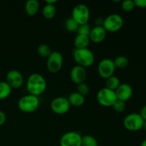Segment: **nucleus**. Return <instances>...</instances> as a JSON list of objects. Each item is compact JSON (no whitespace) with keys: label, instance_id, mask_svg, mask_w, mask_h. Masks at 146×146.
<instances>
[{"label":"nucleus","instance_id":"f03ea898","mask_svg":"<svg viewBox=\"0 0 146 146\" xmlns=\"http://www.w3.org/2000/svg\"><path fill=\"white\" fill-rule=\"evenodd\" d=\"M73 55L78 65L84 68L91 66L95 61L94 53L88 48H74L73 50Z\"/></svg>","mask_w":146,"mask_h":146},{"label":"nucleus","instance_id":"bb28decb","mask_svg":"<svg viewBox=\"0 0 146 146\" xmlns=\"http://www.w3.org/2000/svg\"><path fill=\"white\" fill-rule=\"evenodd\" d=\"M112 107L113 108L114 111H116V112L122 113L125 110L126 106H125V104L124 101L117 99L116 101L113 104V105L112 106Z\"/></svg>","mask_w":146,"mask_h":146},{"label":"nucleus","instance_id":"cd10ccee","mask_svg":"<svg viewBox=\"0 0 146 146\" xmlns=\"http://www.w3.org/2000/svg\"><path fill=\"white\" fill-rule=\"evenodd\" d=\"M135 3L133 0H125L122 1L121 7L125 11H131L135 8Z\"/></svg>","mask_w":146,"mask_h":146},{"label":"nucleus","instance_id":"39448f33","mask_svg":"<svg viewBox=\"0 0 146 146\" xmlns=\"http://www.w3.org/2000/svg\"><path fill=\"white\" fill-rule=\"evenodd\" d=\"M123 25V19L122 17L118 14H112L104 19V28L106 31L115 32L122 28Z\"/></svg>","mask_w":146,"mask_h":146},{"label":"nucleus","instance_id":"7ed1b4c3","mask_svg":"<svg viewBox=\"0 0 146 146\" xmlns=\"http://www.w3.org/2000/svg\"><path fill=\"white\" fill-rule=\"evenodd\" d=\"M39 106V100L38 96L27 94L19 99L18 107L20 111L24 113H31L35 111Z\"/></svg>","mask_w":146,"mask_h":146},{"label":"nucleus","instance_id":"72a5a7b5","mask_svg":"<svg viewBox=\"0 0 146 146\" xmlns=\"http://www.w3.org/2000/svg\"><path fill=\"white\" fill-rule=\"evenodd\" d=\"M56 1V0H46V3L48 4H54Z\"/></svg>","mask_w":146,"mask_h":146},{"label":"nucleus","instance_id":"2eb2a0df","mask_svg":"<svg viewBox=\"0 0 146 146\" xmlns=\"http://www.w3.org/2000/svg\"><path fill=\"white\" fill-rule=\"evenodd\" d=\"M106 36V31L104 27H95L91 29L89 38L94 43L102 42Z\"/></svg>","mask_w":146,"mask_h":146},{"label":"nucleus","instance_id":"6ab92c4d","mask_svg":"<svg viewBox=\"0 0 146 146\" xmlns=\"http://www.w3.org/2000/svg\"><path fill=\"white\" fill-rule=\"evenodd\" d=\"M120 84H121V82H120L119 78L115 76H112L106 78V88L115 91L117 89V88L119 86Z\"/></svg>","mask_w":146,"mask_h":146},{"label":"nucleus","instance_id":"6e6552de","mask_svg":"<svg viewBox=\"0 0 146 146\" xmlns=\"http://www.w3.org/2000/svg\"><path fill=\"white\" fill-rule=\"evenodd\" d=\"M96 98L99 104L107 107L112 106L117 100L115 91L107 88H103L99 90Z\"/></svg>","mask_w":146,"mask_h":146},{"label":"nucleus","instance_id":"7c9ffc66","mask_svg":"<svg viewBox=\"0 0 146 146\" xmlns=\"http://www.w3.org/2000/svg\"><path fill=\"white\" fill-rule=\"evenodd\" d=\"M104 19L101 17H97L95 19V24L96 25V27H104Z\"/></svg>","mask_w":146,"mask_h":146},{"label":"nucleus","instance_id":"aec40b11","mask_svg":"<svg viewBox=\"0 0 146 146\" xmlns=\"http://www.w3.org/2000/svg\"><path fill=\"white\" fill-rule=\"evenodd\" d=\"M11 89L6 81H0V100L7 98L11 94Z\"/></svg>","mask_w":146,"mask_h":146},{"label":"nucleus","instance_id":"393cba45","mask_svg":"<svg viewBox=\"0 0 146 146\" xmlns=\"http://www.w3.org/2000/svg\"><path fill=\"white\" fill-rule=\"evenodd\" d=\"M78 24L72 17L68 18L65 21V27L66 29L68 30L70 32H74V31H76L78 28Z\"/></svg>","mask_w":146,"mask_h":146},{"label":"nucleus","instance_id":"20e7f679","mask_svg":"<svg viewBox=\"0 0 146 146\" xmlns=\"http://www.w3.org/2000/svg\"><path fill=\"white\" fill-rule=\"evenodd\" d=\"M144 120L140 113H132L124 118L123 125L130 131H138L143 128Z\"/></svg>","mask_w":146,"mask_h":146},{"label":"nucleus","instance_id":"dca6fc26","mask_svg":"<svg viewBox=\"0 0 146 146\" xmlns=\"http://www.w3.org/2000/svg\"><path fill=\"white\" fill-rule=\"evenodd\" d=\"M90 38L88 36L77 34L74 39V46L75 48H86L88 47L90 43Z\"/></svg>","mask_w":146,"mask_h":146},{"label":"nucleus","instance_id":"f8f14e48","mask_svg":"<svg viewBox=\"0 0 146 146\" xmlns=\"http://www.w3.org/2000/svg\"><path fill=\"white\" fill-rule=\"evenodd\" d=\"M6 82L11 88H18L21 86L24 81V78L21 73L16 69L10 70L6 76Z\"/></svg>","mask_w":146,"mask_h":146},{"label":"nucleus","instance_id":"9d476101","mask_svg":"<svg viewBox=\"0 0 146 146\" xmlns=\"http://www.w3.org/2000/svg\"><path fill=\"white\" fill-rule=\"evenodd\" d=\"M82 136L76 131H69L62 135L60 146H81Z\"/></svg>","mask_w":146,"mask_h":146},{"label":"nucleus","instance_id":"5701e85b","mask_svg":"<svg viewBox=\"0 0 146 146\" xmlns=\"http://www.w3.org/2000/svg\"><path fill=\"white\" fill-rule=\"evenodd\" d=\"M81 146H98V141L92 135H86L82 136Z\"/></svg>","mask_w":146,"mask_h":146},{"label":"nucleus","instance_id":"412c9836","mask_svg":"<svg viewBox=\"0 0 146 146\" xmlns=\"http://www.w3.org/2000/svg\"><path fill=\"white\" fill-rule=\"evenodd\" d=\"M43 15L46 19H52L56 13V9L54 4H46L43 9Z\"/></svg>","mask_w":146,"mask_h":146},{"label":"nucleus","instance_id":"c9c22d12","mask_svg":"<svg viewBox=\"0 0 146 146\" xmlns=\"http://www.w3.org/2000/svg\"><path fill=\"white\" fill-rule=\"evenodd\" d=\"M143 128H144V129H145V131H146V120H145V121H144V123H143Z\"/></svg>","mask_w":146,"mask_h":146},{"label":"nucleus","instance_id":"9b49d317","mask_svg":"<svg viewBox=\"0 0 146 146\" xmlns=\"http://www.w3.org/2000/svg\"><path fill=\"white\" fill-rule=\"evenodd\" d=\"M70 106L68 98L63 96L56 97L51 103V109L56 114L66 113L69 111Z\"/></svg>","mask_w":146,"mask_h":146},{"label":"nucleus","instance_id":"a211bd4d","mask_svg":"<svg viewBox=\"0 0 146 146\" xmlns=\"http://www.w3.org/2000/svg\"><path fill=\"white\" fill-rule=\"evenodd\" d=\"M68 101L71 106H81L84 104L85 101V98L84 96L81 95L78 92L71 93L68 98Z\"/></svg>","mask_w":146,"mask_h":146},{"label":"nucleus","instance_id":"b1692460","mask_svg":"<svg viewBox=\"0 0 146 146\" xmlns=\"http://www.w3.org/2000/svg\"><path fill=\"white\" fill-rule=\"evenodd\" d=\"M37 52L41 57L48 58V56L52 52V51H51V48L48 44H42L38 46V48H37Z\"/></svg>","mask_w":146,"mask_h":146},{"label":"nucleus","instance_id":"f257e3e1","mask_svg":"<svg viewBox=\"0 0 146 146\" xmlns=\"http://www.w3.org/2000/svg\"><path fill=\"white\" fill-rule=\"evenodd\" d=\"M27 88L29 94L36 96L41 95L46 88L45 78L39 74H31L27 80Z\"/></svg>","mask_w":146,"mask_h":146},{"label":"nucleus","instance_id":"f3484780","mask_svg":"<svg viewBox=\"0 0 146 146\" xmlns=\"http://www.w3.org/2000/svg\"><path fill=\"white\" fill-rule=\"evenodd\" d=\"M39 9V3L37 0H28L25 4V11L29 16H34Z\"/></svg>","mask_w":146,"mask_h":146},{"label":"nucleus","instance_id":"4be33fe9","mask_svg":"<svg viewBox=\"0 0 146 146\" xmlns=\"http://www.w3.org/2000/svg\"><path fill=\"white\" fill-rule=\"evenodd\" d=\"M115 68H124L129 64V60L125 56H118L113 60Z\"/></svg>","mask_w":146,"mask_h":146},{"label":"nucleus","instance_id":"f704fd0d","mask_svg":"<svg viewBox=\"0 0 146 146\" xmlns=\"http://www.w3.org/2000/svg\"><path fill=\"white\" fill-rule=\"evenodd\" d=\"M141 146H146V139L143 141L142 143L141 144Z\"/></svg>","mask_w":146,"mask_h":146},{"label":"nucleus","instance_id":"423d86ee","mask_svg":"<svg viewBox=\"0 0 146 146\" xmlns=\"http://www.w3.org/2000/svg\"><path fill=\"white\" fill-rule=\"evenodd\" d=\"M90 17V10L84 4H78L72 10V18L78 25L88 23Z\"/></svg>","mask_w":146,"mask_h":146},{"label":"nucleus","instance_id":"2f4dec72","mask_svg":"<svg viewBox=\"0 0 146 146\" xmlns=\"http://www.w3.org/2000/svg\"><path fill=\"white\" fill-rule=\"evenodd\" d=\"M6 114L2 111H0V126L2 125L6 121Z\"/></svg>","mask_w":146,"mask_h":146},{"label":"nucleus","instance_id":"0eeeda50","mask_svg":"<svg viewBox=\"0 0 146 146\" xmlns=\"http://www.w3.org/2000/svg\"><path fill=\"white\" fill-rule=\"evenodd\" d=\"M63 61V55L59 51H52L47 58L46 67L48 71L53 74L58 72L62 68Z\"/></svg>","mask_w":146,"mask_h":146},{"label":"nucleus","instance_id":"a878e982","mask_svg":"<svg viewBox=\"0 0 146 146\" xmlns=\"http://www.w3.org/2000/svg\"><path fill=\"white\" fill-rule=\"evenodd\" d=\"M91 28L88 23L84 24H81L78 26V28L77 29L78 34H82V35H86L89 36L90 33H91Z\"/></svg>","mask_w":146,"mask_h":146},{"label":"nucleus","instance_id":"ddd939ff","mask_svg":"<svg viewBox=\"0 0 146 146\" xmlns=\"http://www.w3.org/2000/svg\"><path fill=\"white\" fill-rule=\"evenodd\" d=\"M115 93L117 99L125 102L132 96L133 88L129 84H121L115 91Z\"/></svg>","mask_w":146,"mask_h":146},{"label":"nucleus","instance_id":"1a4fd4ad","mask_svg":"<svg viewBox=\"0 0 146 146\" xmlns=\"http://www.w3.org/2000/svg\"><path fill=\"white\" fill-rule=\"evenodd\" d=\"M115 70V66L113 60L111 58H104L101 60L98 66V74L102 78H108L113 76Z\"/></svg>","mask_w":146,"mask_h":146},{"label":"nucleus","instance_id":"c85d7f7f","mask_svg":"<svg viewBox=\"0 0 146 146\" xmlns=\"http://www.w3.org/2000/svg\"><path fill=\"white\" fill-rule=\"evenodd\" d=\"M77 92L81 94V95L84 96L88 94V93H89V87H88V84H86L85 82L78 84Z\"/></svg>","mask_w":146,"mask_h":146},{"label":"nucleus","instance_id":"473e14b6","mask_svg":"<svg viewBox=\"0 0 146 146\" xmlns=\"http://www.w3.org/2000/svg\"><path fill=\"white\" fill-rule=\"evenodd\" d=\"M140 115L142 116V118H143L144 121L146 120V105L144 106L141 110V113H140Z\"/></svg>","mask_w":146,"mask_h":146},{"label":"nucleus","instance_id":"c756f323","mask_svg":"<svg viewBox=\"0 0 146 146\" xmlns=\"http://www.w3.org/2000/svg\"><path fill=\"white\" fill-rule=\"evenodd\" d=\"M135 7L139 8H146V0H134Z\"/></svg>","mask_w":146,"mask_h":146},{"label":"nucleus","instance_id":"4468645a","mask_svg":"<svg viewBox=\"0 0 146 146\" xmlns=\"http://www.w3.org/2000/svg\"><path fill=\"white\" fill-rule=\"evenodd\" d=\"M86 71L84 67L76 65L74 66L71 69L70 76L73 82L76 84H80L81 83L85 82L86 78Z\"/></svg>","mask_w":146,"mask_h":146}]
</instances>
